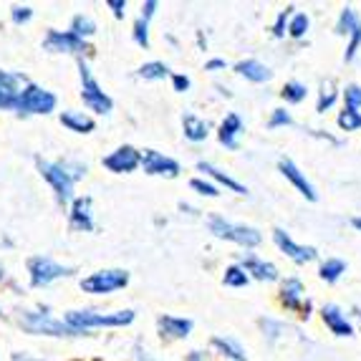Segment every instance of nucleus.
<instances>
[{
	"mask_svg": "<svg viewBox=\"0 0 361 361\" xmlns=\"http://www.w3.org/2000/svg\"><path fill=\"white\" fill-rule=\"evenodd\" d=\"M127 283V273L121 271H109V273H97V276H91L89 281H84V288L91 290V293H109V290L119 288V286Z\"/></svg>",
	"mask_w": 361,
	"mask_h": 361,
	"instance_id": "1",
	"label": "nucleus"
},
{
	"mask_svg": "<svg viewBox=\"0 0 361 361\" xmlns=\"http://www.w3.org/2000/svg\"><path fill=\"white\" fill-rule=\"evenodd\" d=\"M54 104H56V99L41 89H28L25 94H20V99H18V106L25 109V111H49Z\"/></svg>",
	"mask_w": 361,
	"mask_h": 361,
	"instance_id": "2",
	"label": "nucleus"
},
{
	"mask_svg": "<svg viewBox=\"0 0 361 361\" xmlns=\"http://www.w3.org/2000/svg\"><path fill=\"white\" fill-rule=\"evenodd\" d=\"M81 76L86 78V94H84V99H86V104H91V106H97V109H104L106 111L109 109V99L104 97V94H99V86L94 84V78L89 76V71H86L84 66H81Z\"/></svg>",
	"mask_w": 361,
	"mask_h": 361,
	"instance_id": "3",
	"label": "nucleus"
},
{
	"mask_svg": "<svg viewBox=\"0 0 361 361\" xmlns=\"http://www.w3.org/2000/svg\"><path fill=\"white\" fill-rule=\"evenodd\" d=\"M281 169H283V175H286V177H290V180H293L295 185L301 187V192H303V195H308L311 200L316 197V192H313V187L308 185V182L303 180L301 175H298V169H295L293 164H290V162H281Z\"/></svg>",
	"mask_w": 361,
	"mask_h": 361,
	"instance_id": "4",
	"label": "nucleus"
},
{
	"mask_svg": "<svg viewBox=\"0 0 361 361\" xmlns=\"http://www.w3.org/2000/svg\"><path fill=\"white\" fill-rule=\"evenodd\" d=\"M61 121H63L66 127L76 129V132H84V129L94 127V121L86 119V116H78V114H63V116H61Z\"/></svg>",
	"mask_w": 361,
	"mask_h": 361,
	"instance_id": "5",
	"label": "nucleus"
},
{
	"mask_svg": "<svg viewBox=\"0 0 361 361\" xmlns=\"http://www.w3.org/2000/svg\"><path fill=\"white\" fill-rule=\"evenodd\" d=\"M185 124H187V137H190V139H202V137H207V124L197 121L195 116H187Z\"/></svg>",
	"mask_w": 361,
	"mask_h": 361,
	"instance_id": "6",
	"label": "nucleus"
},
{
	"mask_svg": "<svg viewBox=\"0 0 361 361\" xmlns=\"http://www.w3.org/2000/svg\"><path fill=\"white\" fill-rule=\"evenodd\" d=\"M276 238H278V243H281V245L288 247V250H290V258H295V260H308V258H311V255H313V250H303V247L293 245V243H290L288 238H286V240H283V238H281V233H278Z\"/></svg>",
	"mask_w": 361,
	"mask_h": 361,
	"instance_id": "7",
	"label": "nucleus"
},
{
	"mask_svg": "<svg viewBox=\"0 0 361 361\" xmlns=\"http://www.w3.org/2000/svg\"><path fill=\"white\" fill-rule=\"evenodd\" d=\"M343 271V263H338V260H329V263L321 268V276L329 278V281H336L338 276H341Z\"/></svg>",
	"mask_w": 361,
	"mask_h": 361,
	"instance_id": "8",
	"label": "nucleus"
},
{
	"mask_svg": "<svg viewBox=\"0 0 361 361\" xmlns=\"http://www.w3.org/2000/svg\"><path fill=\"white\" fill-rule=\"evenodd\" d=\"M283 97L288 99V102H301V99L306 97V89H303L301 84H295V81H293V84H288L283 89Z\"/></svg>",
	"mask_w": 361,
	"mask_h": 361,
	"instance_id": "9",
	"label": "nucleus"
},
{
	"mask_svg": "<svg viewBox=\"0 0 361 361\" xmlns=\"http://www.w3.org/2000/svg\"><path fill=\"white\" fill-rule=\"evenodd\" d=\"M202 169H207V172H212V175H215V177H217V180H223V182H225V185H228V187H230V190H235V192H245V190H243V187H240V185H238V182H233V180H230V177L220 175V172H217V169H212V167H210V164H202Z\"/></svg>",
	"mask_w": 361,
	"mask_h": 361,
	"instance_id": "10",
	"label": "nucleus"
},
{
	"mask_svg": "<svg viewBox=\"0 0 361 361\" xmlns=\"http://www.w3.org/2000/svg\"><path fill=\"white\" fill-rule=\"evenodd\" d=\"M230 276H225V283H230V286H243V283H247V276H238V268H233V271H228Z\"/></svg>",
	"mask_w": 361,
	"mask_h": 361,
	"instance_id": "11",
	"label": "nucleus"
},
{
	"mask_svg": "<svg viewBox=\"0 0 361 361\" xmlns=\"http://www.w3.org/2000/svg\"><path fill=\"white\" fill-rule=\"evenodd\" d=\"M308 28V18L306 16H298V18H295V23L290 25V33H293V36H303V30Z\"/></svg>",
	"mask_w": 361,
	"mask_h": 361,
	"instance_id": "12",
	"label": "nucleus"
},
{
	"mask_svg": "<svg viewBox=\"0 0 361 361\" xmlns=\"http://www.w3.org/2000/svg\"><path fill=\"white\" fill-rule=\"evenodd\" d=\"M192 187H195V190H202V195H210V197H215V195H217L215 185H205V182H200V180H195Z\"/></svg>",
	"mask_w": 361,
	"mask_h": 361,
	"instance_id": "13",
	"label": "nucleus"
},
{
	"mask_svg": "<svg viewBox=\"0 0 361 361\" xmlns=\"http://www.w3.org/2000/svg\"><path fill=\"white\" fill-rule=\"evenodd\" d=\"M361 89H356V86H351L349 89V97H351V104H359L361 102V94H359Z\"/></svg>",
	"mask_w": 361,
	"mask_h": 361,
	"instance_id": "14",
	"label": "nucleus"
},
{
	"mask_svg": "<svg viewBox=\"0 0 361 361\" xmlns=\"http://www.w3.org/2000/svg\"><path fill=\"white\" fill-rule=\"evenodd\" d=\"M175 86H177V89H187V86H190V81H187L185 76H177L175 78Z\"/></svg>",
	"mask_w": 361,
	"mask_h": 361,
	"instance_id": "15",
	"label": "nucleus"
},
{
	"mask_svg": "<svg viewBox=\"0 0 361 361\" xmlns=\"http://www.w3.org/2000/svg\"><path fill=\"white\" fill-rule=\"evenodd\" d=\"M354 225H356V228H361V217H359V220H354Z\"/></svg>",
	"mask_w": 361,
	"mask_h": 361,
	"instance_id": "16",
	"label": "nucleus"
}]
</instances>
